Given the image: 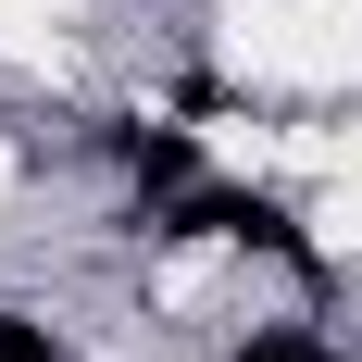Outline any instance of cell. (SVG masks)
<instances>
[{
    "label": "cell",
    "mask_w": 362,
    "mask_h": 362,
    "mask_svg": "<svg viewBox=\"0 0 362 362\" xmlns=\"http://www.w3.org/2000/svg\"><path fill=\"white\" fill-rule=\"evenodd\" d=\"M125 163H138L150 187H187V138H175V125H150V138H125Z\"/></svg>",
    "instance_id": "cell-1"
},
{
    "label": "cell",
    "mask_w": 362,
    "mask_h": 362,
    "mask_svg": "<svg viewBox=\"0 0 362 362\" xmlns=\"http://www.w3.org/2000/svg\"><path fill=\"white\" fill-rule=\"evenodd\" d=\"M0 362H63V350H50V337H37L25 313H0Z\"/></svg>",
    "instance_id": "cell-2"
},
{
    "label": "cell",
    "mask_w": 362,
    "mask_h": 362,
    "mask_svg": "<svg viewBox=\"0 0 362 362\" xmlns=\"http://www.w3.org/2000/svg\"><path fill=\"white\" fill-rule=\"evenodd\" d=\"M238 362H313V337H262V350H238Z\"/></svg>",
    "instance_id": "cell-3"
}]
</instances>
